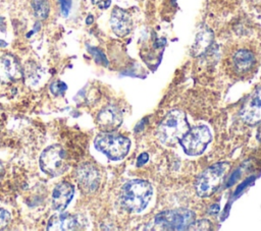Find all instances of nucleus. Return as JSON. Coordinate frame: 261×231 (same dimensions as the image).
Segmentation results:
<instances>
[{"label":"nucleus","instance_id":"f257e3e1","mask_svg":"<svg viewBox=\"0 0 261 231\" xmlns=\"http://www.w3.org/2000/svg\"><path fill=\"white\" fill-rule=\"evenodd\" d=\"M153 193L152 185L142 179L129 180L123 184L119 201L122 208L132 213H140L146 209Z\"/></svg>","mask_w":261,"mask_h":231},{"label":"nucleus","instance_id":"f03ea898","mask_svg":"<svg viewBox=\"0 0 261 231\" xmlns=\"http://www.w3.org/2000/svg\"><path fill=\"white\" fill-rule=\"evenodd\" d=\"M189 129L186 114L179 110H173L162 119L157 127L156 134L162 143L172 146L179 141Z\"/></svg>","mask_w":261,"mask_h":231},{"label":"nucleus","instance_id":"7ed1b4c3","mask_svg":"<svg viewBox=\"0 0 261 231\" xmlns=\"http://www.w3.org/2000/svg\"><path fill=\"white\" fill-rule=\"evenodd\" d=\"M228 170L229 164L221 162L213 164L203 171L196 181V190L198 195L202 197L212 195L221 185Z\"/></svg>","mask_w":261,"mask_h":231},{"label":"nucleus","instance_id":"20e7f679","mask_svg":"<svg viewBox=\"0 0 261 231\" xmlns=\"http://www.w3.org/2000/svg\"><path fill=\"white\" fill-rule=\"evenodd\" d=\"M95 147L113 161L123 159L129 150V139L110 132H103L96 136Z\"/></svg>","mask_w":261,"mask_h":231},{"label":"nucleus","instance_id":"39448f33","mask_svg":"<svg viewBox=\"0 0 261 231\" xmlns=\"http://www.w3.org/2000/svg\"><path fill=\"white\" fill-rule=\"evenodd\" d=\"M40 167L52 177L63 174L68 169L66 152L60 145H53L45 149L40 157Z\"/></svg>","mask_w":261,"mask_h":231},{"label":"nucleus","instance_id":"423d86ee","mask_svg":"<svg viewBox=\"0 0 261 231\" xmlns=\"http://www.w3.org/2000/svg\"><path fill=\"white\" fill-rule=\"evenodd\" d=\"M210 140L211 132L209 128L205 125H200L189 129L179 142L188 155L197 156L205 151Z\"/></svg>","mask_w":261,"mask_h":231},{"label":"nucleus","instance_id":"0eeeda50","mask_svg":"<svg viewBox=\"0 0 261 231\" xmlns=\"http://www.w3.org/2000/svg\"><path fill=\"white\" fill-rule=\"evenodd\" d=\"M194 221V214L189 210L164 211L155 217V224L162 229L181 230L187 229Z\"/></svg>","mask_w":261,"mask_h":231},{"label":"nucleus","instance_id":"6e6552de","mask_svg":"<svg viewBox=\"0 0 261 231\" xmlns=\"http://www.w3.org/2000/svg\"><path fill=\"white\" fill-rule=\"evenodd\" d=\"M76 180L84 192L92 193L100 184V173L94 165L84 163L76 169Z\"/></svg>","mask_w":261,"mask_h":231},{"label":"nucleus","instance_id":"1a4fd4ad","mask_svg":"<svg viewBox=\"0 0 261 231\" xmlns=\"http://www.w3.org/2000/svg\"><path fill=\"white\" fill-rule=\"evenodd\" d=\"M240 116L249 125L261 122V86L256 89L243 105Z\"/></svg>","mask_w":261,"mask_h":231},{"label":"nucleus","instance_id":"9d476101","mask_svg":"<svg viewBox=\"0 0 261 231\" xmlns=\"http://www.w3.org/2000/svg\"><path fill=\"white\" fill-rule=\"evenodd\" d=\"M122 122V116L119 109L113 105L104 107L97 116L99 127L105 132L115 130Z\"/></svg>","mask_w":261,"mask_h":231},{"label":"nucleus","instance_id":"9b49d317","mask_svg":"<svg viewBox=\"0 0 261 231\" xmlns=\"http://www.w3.org/2000/svg\"><path fill=\"white\" fill-rule=\"evenodd\" d=\"M21 75V68L13 56L6 54L0 58V82H13L19 79Z\"/></svg>","mask_w":261,"mask_h":231},{"label":"nucleus","instance_id":"f8f14e48","mask_svg":"<svg viewBox=\"0 0 261 231\" xmlns=\"http://www.w3.org/2000/svg\"><path fill=\"white\" fill-rule=\"evenodd\" d=\"M231 62L234 71L244 74L255 67L257 60L255 54L250 49L240 48L233 52Z\"/></svg>","mask_w":261,"mask_h":231},{"label":"nucleus","instance_id":"ddd939ff","mask_svg":"<svg viewBox=\"0 0 261 231\" xmlns=\"http://www.w3.org/2000/svg\"><path fill=\"white\" fill-rule=\"evenodd\" d=\"M83 222L80 217L70 215L69 213H59L49 220L48 230H76L81 229Z\"/></svg>","mask_w":261,"mask_h":231},{"label":"nucleus","instance_id":"4468645a","mask_svg":"<svg viewBox=\"0 0 261 231\" xmlns=\"http://www.w3.org/2000/svg\"><path fill=\"white\" fill-rule=\"evenodd\" d=\"M74 188L68 182H60L57 184L52 193V204L55 210L62 212L69 205L73 197Z\"/></svg>","mask_w":261,"mask_h":231},{"label":"nucleus","instance_id":"2eb2a0df","mask_svg":"<svg viewBox=\"0 0 261 231\" xmlns=\"http://www.w3.org/2000/svg\"><path fill=\"white\" fill-rule=\"evenodd\" d=\"M110 25L112 31L119 37L126 36L132 28V20L129 15L120 8H115L110 17Z\"/></svg>","mask_w":261,"mask_h":231},{"label":"nucleus","instance_id":"dca6fc26","mask_svg":"<svg viewBox=\"0 0 261 231\" xmlns=\"http://www.w3.org/2000/svg\"><path fill=\"white\" fill-rule=\"evenodd\" d=\"M212 40H213V34L211 31L204 30L200 32L197 35L195 43L193 45V54L195 56H198L204 53L211 45Z\"/></svg>","mask_w":261,"mask_h":231},{"label":"nucleus","instance_id":"f3484780","mask_svg":"<svg viewBox=\"0 0 261 231\" xmlns=\"http://www.w3.org/2000/svg\"><path fill=\"white\" fill-rule=\"evenodd\" d=\"M31 5L34 14L38 19L47 18L50 11V4L48 0H31Z\"/></svg>","mask_w":261,"mask_h":231},{"label":"nucleus","instance_id":"a211bd4d","mask_svg":"<svg viewBox=\"0 0 261 231\" xmlns=\"http://www.w3.org/2000/svg\"><path fill=\"white\" fill-rule=\"evenodd\" d=\"M211 223L208 220H194L188 226L187 229L189 230H210Z\"/></svg>","mask_w":261,"mask_h":231},{"label":"nucleus","instance_id":"6ab92c4d","mask_svg":"<svg viewBox=\"0 0 261 231\" xmlns=\"http://www.w3.org/2000/svg\"><path fill=\"white\" fill-rule=\"evenodd\" d=\"M67 89V85L63 82V81H60V80H57V81H54L53 83H51L50 85V91L53 95L55 96H59V95H63V93L66 91Z\"/></svg>","mask_w":261,"mask_h":231},{"label":"nucleus","instance_id":"aec40b11","mask_svg":"<svg viewBox=\"0 0 261 231\" xmlns=\"http://www.w3.org/2000/svg\"><path fill=\"white\" fill-rule=\"evenodd\" d=\"M60 4V10L63 17H67L72 6V0H58Z\"/></svg>","mask_w":261,"mask_h":231},{"label":"nucleus","instance_id":"412c9836","mask_svg":"<svg viewBox=\"0 0 261 231\" xmlns=\"http://www.w3.org/2000/svg\"><path fill=\"white\" fill-rule=\"evenodd\" d=\"M10 214L4 209H0V230L6 228L10 222Z\"/></svg>","mask_w":261,"mask_h":231},{"label":"nucleus","instance_id":"4be33fe9","mask_svg":"<svg viewBox=\"0 0 261 231\" xmlns=\"http://www.w3.org/2000/svg\"><path fill=\"white\" fill-rule=\"evenodd\" d=\"M89 52H91L94 55V57H95L97 62L103 63V64H107V60H106L105 56L98 49H96V48H89Z\"/></svg>","mask_w":261,"mask_h":231},{"label":"nucleus","instance_id":"5701e85b","mask_svg":"<svg viewBox=\"0 0 261 231\" xmlns=\"http://www.w3.org/2000/svg\"><path fill=\"white\" fill-rule=\"evenodd\" d=\"M148 159H149V156H148V154H147V153H143V154H141V155L139 156V158H138L137 165H138V166H142L143 164H145V163L148 161Z\"/></svg>","mask_w":261,"mask_h":231},{"label":"nucleus","instance_id":"b1692460","mask_svg":"<svg viewBox=\"0 0 261 231\" xmlns=\"http://www.w3.org/2000/svg\"><path fill=\"white\" fill-rule=\"evenodd\" d=\"M218 210H219V206H218V205H213V206L209 209V213H210V214H215V213L218 212Z\"/></svg>","mask_w":261,"mask_h":231},{"label":"nucleus","instance_id":"393cba45","mask_svg":"<svg viewBox=\"0 0 261 231\" xmlns=\"http://www.w3.org/2000/svg\"><path fill=\"white\" fill-rule=\"evenodd\" d=\"M3 175H4V168H3V165L0 163V180L3 177Z\"/></svg>","mask_w":261,"mask_h":231},{"label":"nucleus","instance_id":"a878e982","mask_svg":"<svg viewBox=\"0 0 261 231\" xmlns=\"http://www.w3.org/2000/svg\"><path fill=\"white\" fill-rule=\"evenodd\" d=\"M86 22H87L88 24L92 23V22H93V16H92V15H89L88 18H87V20H86Z\"/></svg>","mask_w":261,"mask_h":231}]
</instances>
